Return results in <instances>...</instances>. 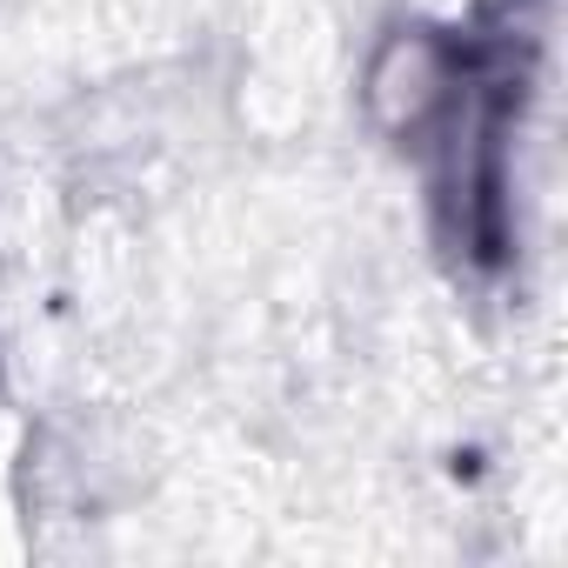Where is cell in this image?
I'll use <instances>...</instances> for the list:
<instances>
[{
    "instance_id": "1",
    "label": "cell",
    "mask_w": 568,
    "mask_h": 568,
    "mask_svg": "<svg viewBox=\"0 0 568 568\" xmlns=\"http://www.w3.org/2000/svg\"><path fill=\"white\" fill-rule=\"evenodd\" d=\"M448 94H455V61H448V48H442L435 34H422V28L388 34L382 54L368 61V108H375V121L395 128V134L428 128V121L448 108Z\"/></svg>"
}]
</instances>
